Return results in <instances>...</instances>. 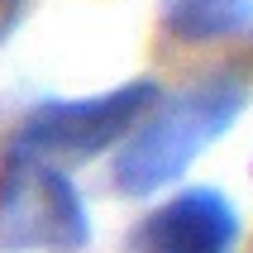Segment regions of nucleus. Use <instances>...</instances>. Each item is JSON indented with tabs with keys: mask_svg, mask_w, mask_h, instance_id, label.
<instances>
[{
	"mask_svg": "<svg viewBox=\"0 0 253 253\" xmlns=\"http://www.w3.org/2000/svg\"><path fill=\"white\" fill-rule=\"evenodd\" d=\"M249 105V82L239 77H201V82L158 96V105L139 120V129L115 153V191L120 196H153L172 186L211 143H220L239 125Z\"/></svg>",
	"mask_w": 253,
	"mask_h": 253,
	"instance_id": "1",
	"label": "nucleus"
},
{
	"mask_svg": "<svg viewBox=\"0 0 253 253\" xmlns=\"http://www.w3.org/2000/svg\"><path fill=\"white\" fill-rule=\"evenodd\" d=\"M158 82L153 77H134L125 86H110L100 96H72V100H43L24 120L10 129L5 148L10 153H29L53 168H77L91 158L110 153L115 143H125L139 120L158 105Z\"/></svg>",
	"mask_w": 253,
	"mask_h": 253,
	"instance_id": "2",
	"label": "nucleus"
},
{
	"mask_svg": "<svg viewBox=\"0 0 253 253\" xmlns=\"http://www.w3.org/2000/svg\"><path fill=\"white\" fill-rule=\"evenodd\" d=\"M91 215L72 177L53 163L0 148V249L5 253H82Z\"/></svg>",
	"mask_w": 253,
	"mask_h": 253,
	"instance_id": "3",
	"label": "nucleus"
},
{
	"mask_svg": "<svg viewBox=\"0 0 253 253\" xmlns=\"http://www.w3.org/2000/svg\"><path fill=\"white\" fill-rule=\"evenodd\" d=\"M239 211L215 186H186L134 225L125 253H234Z\"/></svg>",
	"mask_w": 253,
	"mask_h": 253,
	"instance_id": "4",
	"label": "nucleus"
},
{
	"mask_svg": "<svg viewBox=\"0 0 253 253\" xmlns=\"http://www.w3.org/2000/svg\"><path fill=\"white\" fill-rule=\"evenodd\" d=\"M253 24V0H163V29L182 43L234 39Z\"/></svg>",
	"mask_w": 253,
	"mask_h": 253,
	"instance_id": "5",
	"label": "nucleus"
},
{
	"mask_svg": "<svg viewBox=\"0 0 253 253\" xmlns=\"http://www.w3.org/2000/svg\"><path fill=\"white\" fill-rule=\"evenodd\" d=\"M29 0H0V48L10 43V34L19 29V19H24Z\"/></svg>",
	"mask_w": 253,
	"mask_h": 253,
	"instance_id": "6",
	"label": "nucleus"
}]
</instances>
